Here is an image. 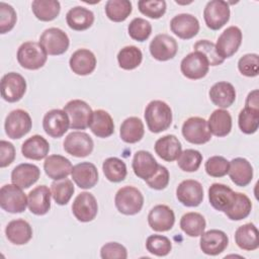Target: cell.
<instances>
[{
	"instance_id": "obj_9",
	"label": "cell",
	"mask_w": 259,
	"mask_h": 259,
	"mask_svg": "<svg viewBox=\"0 0 259 259\" xmlns=\"http://www.w3.org/2000/svg\"><path fill=\"white\" fill-rule=\"evenodd\" d=\"M31 125L32 121L29 113L23 109H15L6 116L4 127L8 138L17 140L28 134Z\"/></svg>"
},
{
	"instance_id": "obj_30",
	"label": "cell",
	"mask_w": 259,
	"mask_h": 259,
	"mask_svg": "<svg viewBox=\"0 0 259 259\" xmlns=\"http://www.w3.org/2000/svg\"><path fill=\"white\" fill-rule=\"evenodd\" d=\"M156 154L166 162L177 160L182 152V146L178 138L174 135H166L158 139L155 143Z\"/></svg>"
},
{
	"instance_id": "obj_39",
	"label": "cell",
	"mask_w": 259,
	"mask_h": 259,
	"mask_svg": "<svg viewBox=\"0 0 259 259\" xmlns=\"http://www.w3.org/2000/svg\"><path fill=\"white\" fill-rule=\"evenodd\" d=\"M205 226L203 215L194 211L184 213L180 220L181 230L189 237H199L204 232Z\"/></svg>"
},
{
	"instance_id": "obj_37",
	"label": "cell",
	"mask_w": 259,
	"mask_h": 259,
	"mask_svg": "<svg viewBox=\"0 0 259 259\" xmlns=\"http://www.w3.org/2000/svg\"><path fill=\"white\" fill-rule=\"evenodd\" d=\"M145 134L144 123L137 116H131L125 118L119 130L121 140L127 144H135L140 142Z\"/></svg>"
},
{
	"instance_id": "obj_43",
	"label": "cell",
	"mask_w": 259,
	"mask_h": 259,
	"mask_svg": "<svg viewBox=\"0 0 259 259\" xmlns=\"http://www.w3.org/2000/svg\"><path fill=\"white\" fill-rule=\"evenodd\" d=\"M74 191L75 187L73 182L67 178L54 180V182L51 184L52 196L55 202L59 205H66L73 196Z\"/></svg>"
},
{
	"instance_id": "obj_13",
	"label": "cell",
	"mask_w": 259,
	"mask_h": 259,
	"mask_svg": "<svg viewBox=\"0 0 259 259\" xmlns=\"http://www.w3.org/2000/svg\"><path fill=\"white\" fill-rule=\"evenodd\" d=\"M63 146L64 150L71 156L84 158L92 153L94 143L88 134L84 132H72L65 138Z\"/></svg>"
},
{
	"instance_id": "obj_54",
	"label": "cell",
	"mask_w": 259,
	"mask_h": 259,
	"mask_svg": "<svg viewBox=\"0 0 259 259\" xmlns=\"http://www.w3.org/2000/svg\"><path fill=\"white\" fill-rule=\"evenodd\" d=\"M100 257L102 259H126L127 251L121 244L109 242L101 247Z\"/></svg>"
},
{
	"instance_id": "obj_46",
	"label": "cell",
	"mask_w": 259,
	"mask_h": 259,
	"mask_svg": "<svg viewBox=\"0 0 259 259\" xmlns=\"http://www.w3.org/2000/svg\"><path fill=\"white\" fill-rule=\"evenodd\" d=\"M202 162V155L194 149H186L177 158L178 167L185 172H195Z\"/></svg>"
},
{
	"instance_id": "obj_27",
	"label": "cell",
	"mask_w": 259,
	"mask_h": 259,
	"mask_svg": "<svg viewBox=\"0 0 259 259\" xmlns=\"http://www.w3.org/2000/svg\"><path fill=\"white\" fill-rule=\"evenodd\" d=\"M72 168L71 161L62 155H51L44 162V170L53 180L67 178L71 174Z\"/></svg>"
},
{
	"instance_id": "obj_29",
	"label": "cell",
	"mask_w": 259,
	"mask_h": 259,
	"mask_svg": "<svg viewBox=\"0 0 259 259\" xmlns=\"http://www.w3.org/2000/svg\"><path fill=\"white\" fill-rule=\"evenodd\" d=\"M40 176L39 168L34 164L22 163L17 165L11 172V181L22 189L29 188Z\"/></svg>"
},
{
	"instance_id": "obj_11",
	"label": "cell",
	"mask_w": 259,
	"mask_h": 259,
	"mask_svg": "<svg viewBox=\"0 0 259 259\" xmlns=\"http://www.w3.org/2000/svg\"><path fill=\"white\" fill-rule=\"evenodd\" d=\"M242 31L238 26L232 25L226 28L219 36L215 50L222 59H228L234 56L242 44Z\"/></svg>"
},
{
	"instance_id": "obj_47",
	"label": "cell",
	"mask_w": 259,
	"mask_h": 259,
	"mask_svg": "<svg viewBox=\"0 0 259 259\" xmlns=\"http://www.w3.org/2000/svg\"><path fill=\"white\" fill-rule=\"evenodd\" d=\"M146 248L151 254L163 257L168 255L172 250V243L165 236L151 235L146 240Z\"/></svg>"
},
{
	"instance_id": "obj_8",
	"label": "cell",
	"mask_w": 259,
	"mask_h": 259,
	"mask_svg": "<svg viewBox=\"0 0 259 259\" xmlns=\"http://www.w3.org/2000/svg\"><path fill=\"white\" fill-rule=\"evenodd\" d=\"M229 3L223 0L208 1L203 10V18L208 28L218 30L222 28L230 19Z\"/></svg>"
},
{
	"instance_id": "obj_49",
	"label": "cell",
	"mask_w": 259,
	"mask_h": 259,
	"mask_svg": "<svg viewBox=\"0 0 259 259\" xmlns=\"http://www.w3.org/2000/svg\"><path fill=\"white\" fill-rule=\"evenodd\" d=\"M138 7L142 14L153 19H159L165 14L167 6L164 0H140Z\"/></svg>"
},
{
	"instance_id": "obj_35",
	"label": "cell",
	"mask_w": 259,
	"mask_h": 259,
	"mask_svg": "<svg viewBox=\"0 0 259 259\" xmlns=\"http://www.w3.org/2000/svg\"><path fill=\"white\" fill-rule=\"evenodd\" d=\"M208 130L215 137H226L232 130V116L229 111L219 108L213 110L207 120Z\"/></svg>"
},
{
	"instance_id": "obj_17",
	"label": "cell",
	"mask_w": 259,
	"mask_h": 259,
	"mask_svg": "<svg viewBox=\"0 0 259 259\" xmlns=\"http://www.w3.org/2000/svg\"><path fill=\"white\" fill-rule=\"evenodd\" d=\"M150 53L157 61H168L173 59L178 51V45L174 37L166 33L157 34L150 42Z\"/></svg>"
},
{
	"instance_id": "obj_15",
	"label": "cell",
	"mask_w": 259,
	"mask_h": 259,
	"mask_svg": "<svg viewBox=\"0 0 259 259\" xmlns=\"http://www.w3.org/2000/svg\"><path fill=\"white\" fill-rule=\"evenodd\" d=\"M176 197L185 206H198L203 200V187L197 180H183L176 188Z\"/></svg>"
},
{
	"instance_id": "obj_22",
	"label": "cell",
	"mask_w": 259,
	"mask_h": 259,
	"mask_svg": "<svg viewBox=\"0 0 259 259\" xmlns=\"http://www.w3.org/2000/svg\"><path fill=\"white\" fill-rule=\"evenodd\" d=\"M52 192L47 185H39L29 191L27 206L31 213L44 215L51 209Z\"/></svg>"
},
{
	"instance_id": "obj_44",
	"label": "cell",
	"mask_w": 259,
	"mask_h": 259,
	"mask_svg": "<svg viewBox=\"0 0 259 259\" xmlns=\"http://www.w3.org/2000/svg\"><path fill=\"white\" fill-rule=\"evenodd\" d=\"M143 60L142 51L136 46H126L117 54V62L123 70H134L138 68Z\"/></svg>"
},
{
	"instance_id": "obj_7",
	"label": "cell",
	"mask_w": 259,
	"mask_h": 259,
	"mask_svg": "<svg viewBox=\"0 0 259 259\" xmlns=\"http://www.w3.org/2000/svg\"><path fill=\"white\" fill-rule=\"evenodd\" d=\"M182 136L194 145H202L210 141L211 134L208 130L207 121L199 116H191L182 124Z\"/></svg>"
},
{
	"instance_id": "obj_18",
	"label": "cell",
	"mask_w": 259,
	"mask_h": 259,
	"mask_svg": "<svg viewBox=\"0 0 259 259\" xmlns=\"http://www.w3.org/2000/svg\"><path fill=\"white\" fill-rule=\"evenodd\" d=\"M229 245V238L227 234L221 230H209L200 235L199 247L201 251L210 256L221 254Z\"/></svg>"
},
{
	"instance_id": "obj_57",
	"label": "cell",
	"mask_w": 259,
	"mask_h": 259,
	"mask_svg": "<svg viewBox=\"0 0 259 259\" xmlns=\"http://www.w3.org/2000/svg\"><path fill=\"white\" fill-rule=\"evenodd\" d=\"M245 107H251V108H256L259 109V100H258V90L255 89L253 91H251L247 98H246V102H245Z\"/></svg>"
},
{
	"instance_id": "obj_20",
	"label": "cell",
	"mask_w": 259,
	"mask_h": 259,
	"mask_svg": "<svg viewBox=\"0 0 259 259\" xmlns=\"http://www.w3.org/2000/svg\"><path fill=\"white\" fill-rule=\"evenodd\" d=\"M174 223V211L165 204L155 205L148 214V224L156 232H167L173 228Z\"/></svg>"
},
{
	"instance_id": "obj_33",
	"label": "cell",
	"mask_w": 259,
	"mask_h": 259,
	"mask_svg": "<svg viewBox=\"0 0 259 259\" xmlns=\"http://www.w3.org/2000/svg\"><path fill=\"white\" fill-rule=\"evenodd\" d=\"M50 151L49 142L39 135H34L25 140L21 146L22 155L30 160H41Z\"/></svg>"
},
{
	"instance_id": "obj_19",
	"label": "cell",
	"mask_w": 259,
	"mask_h": 259,
	"mask_svg": "<svg viewBox=\"0 0 259 259\" xmlns=\"http://www.w3.org/2000/svg\"><path fill=\"white\" fill-rule=\"evenodd\" d=\"M171 31L182 39H190L199 31V22L195 16L189 13H180L170 21Z\"/></svg>"
},
{
	"instance_id": "obj_50",
	"label": "cell",
	"mask_w": 259,
	"mask_h": 259,
	"mask_svg": "<svg viewBox=\"0 0 259 259\" xmlns=\"http://www.w3.org/2000/svg\"><path fill=\"white\" fill-rule=\"evenodd\" d=\"M230 162L223 156H212L204 164V169L210 177H223L228 174Z\"/></svg>"
},
{
	"instance_id": "obj_38",
	"label": "cell",
	"mask_w": 259,
	"mask_h": 259,
	"mask_svg": "<svg viewBox=\"0 0 259 259\" xmlns=\"http://www.w3.org/2000/svg\"><path fill=\"white\" fill-rule=\"evenodd\" d=\"M34 16L40 21H52L60 14L61 5L57 0H34L31 3Z\"/></svg>"
},
{
	"instance_id": "obj_48",
	"label": "cell",
	"mask_w": 259,
	"mask_h": 259,
	"mask_svg": "<svg viewBox=\"0 0 259 259\" xmlns=\"http://www.w3.org/2000/svg\"><path fill=\"white\" fill-rule=\"evenodd\" d=\"M127 31L133 39L137 41H145L152 33V25L148 20L136 17L130 22Z\"/></svg>"
},
{
	"instance_id": "obj_42",
	"label": "cell",
	"mask_w": 259,
	"mask_h": 259,
	"mask_svg": "<svg viewBox=\"0 0 259 259\" xmlns=\"http://www.w3.org/2000/svg\"><path fill=\"white\" fill-rule=\"evenodd\" d=\"M133 5L128 0H108L105 4V14L114 22L124 21L132 13Z\"/></svg>"
},
{
	"instance_id": "obj_10",
	"label": "cell",
	"mask_w": 259,
	"mask_h": 259,
	"mask_svg": "<svg viewBox=\"0 0 259 259\" xmlns=\"http://www.w3.org/2000/svg\"><path fill=\"white\" fill-rule=\"evenodd\" d=\"M209 64L207 59L199 52L193 51L184 57L180 64V70L184 77L191 80H198L206 76Z\"/></svg>"
},
{
	"instance_id": "obj_45",
	"label": "cell",
	"mask_w": 259,
	"mask_h": 259,
	"mask_svg": "<svg viewBox=\"0 0 259 259\" xmlns=\"http://www.w3.org/2000/svg\"><path fill=\"white\" fill-rule=\"evenodd\" d=\"M238 124L242 133L252 135L257 132L259 125V109L245 107L239 113Z\"/></svg>"
},
{
	"instance_id": "obj_14",
	"label": "cell",
	"mask_w": 259,
	"mask_h": 259,
	"mask_svg": "<svg viewBox=\"0 0 259 259\" xmlns=\"http://www.w3.org/2000/svg\"><path fill=\"white\" fill-rule=\"evenodd\" d=\"M74 217L82 223H88L95 219L98 212V204L95 196L90 192L79 193L72 204Z\"/></svg>"
},
{
	"instance_id": "obj_1",
	"label": "cell",
	"mask_w": 259,
	"mask_h": 259,
	"mask_svg": "<svg viewBox=\"0 0 259 259\" xmlns=\"http://www.w3.org/2000/svg\"><path fill=\"white\" fill-rule=\"evenodd\" d=\"M144 115L148 128L154 134L166 131L172 123L171 107L162 100L149 102Z\"/></svg>"
},
{
	"instance_id": "obj_21",
	"label": "cell",
	"mask_w": 259,
	"mask_h": 259,
	"mask_svg": "<svg viewBox=\"0 0 259 259\" xmlns=\"http://www.w3.org/2000/svg\"><path fill=\"white\" fill-rule=\"evenodd\" d=\"M71 176L76 185L82 189H90L98 182L97 168L90 162H81L73 166Z\"/></svg>"
},
{
	"instance_id": "obj_2",
	"label": "cell",
	"mask_w": 259,
	"mask_h": 259,
	"mask_svg": "<svg viewBox=\"0 0 259 259\" xmlns=\"http://www.w3.org/2000/svg\"><path fill=\"white\" fill-rule=\"evenodd\" d=\"M114 203L120 213L134 215L141 211L144 205V196L137 187L123 186L117 190Z\"/></svg>"
},
{
	"instance_id": "obj_52",
	"label": "cell",
	"mask_w": 259,
	"mask_h": 259,
	"mask_svg": "<svg viewBox=\"0 0 259 259\" xmlns=\"http://www.w3.org/2000/svg\"><path fill=\"white\" fill-rule=\"evenodd\" d=\"M238 69L246 77H256L259 74V56L257 54H246L239 59Z\"/></svg>"
},
{
	"instance_id": "obj_31",
	"label": "cell",
	"mask_w": 259,
	"mask_h": 259,
	"mask_svg": "<svg viewBox=\"0 0 259 259\" xmlns=\"http://www.w3.org/2000/svg\"><path fill=\"white\" fill-rule=\"evenodd\" d=\"M5 235L10 243L14 245H24L32 238V229L24 220H13L6 226Z\"/></svg>"
},
{
	"instance_id": "obj_24",
	"label": "cell",
	"mask_w": 259,
	"mask_h": 259,
	"mask_svg": "<svg viewBox=\"0 0 259 259\" xmlns=\"http://www.w3.org/2000/svg\"><path fill=\"white\" fill-rule=\"evenodd\" d=\"M208 199L214 209L225 212L235 199V191L225 184L212 183L208 188Z\"/></svg>"
},
{
	"instance_id": "obj_25",
	"label": "cell",
	"mask_w": 259,
	"mask_h": 259,
	"mask_svg": "<svg viewBox=\"0 0 259 259\" xmlns=\"http://www.w3.org/2000/svg\"><path fill=\"white\" fill-rule=\"evenodd\" d=\"M159 164L157 163L154 156L145 150L136 152L134 155L132 167L136 176L143 180L151 178L158 170Z\"/></svg>"
},
{
	"instance_id": "obj_40",
	"label": "cell",
	"mask_w": 259,
	"mask_h": 259,
	"mask_svg": "<svg viewBox=\"0 0 259 259\" xmlns=\"http://www.w3.org/2000/svg\"><path fill=\"white\" fill-rule=\"evenodd\" d=\"M252 209V202L250 198L241 192H235V199L225 214L231 221H241L246 219Z\"/></svg>"
},
{
	"instance_id": "obj_28",
	"label": "cell",
	"mask_w": 259,
	"mask_h": 259,
	"mask_svg": "<svg viewBox=\"0 0 259 259\" xmlns=\"http://www.w3.org/2000/svg\"><path fill=\"white\" fill-rule=\"evenodd\" d=\"M210 101L218 107L225 109L230 107L236 100V90L234 86L226 81L214 83L209 89Z\"/></svg>"
},
{
	"instance_id": "obj_3",
	"label": "cell",
	"mask_w": 259,
	"mask_h": 259,
	"mask_svg": "<svg viewBox=\"0 0 259 259\" xmlns=\"http://www.w3.org/2000/svg\"><path fill=\"white\" fill-rule=\"evenodd\" d=\"M17 61L19 65L27 70H37L45 66L48 54L36 41H25L17 51Z\"/></svg>"
},
{
	"instance_id": "obj_4",
	"label": "cell",
	"mask_w": 259,
	"mask_h": 259,
	"mask_svg": "<svg viewBox=\"0 0 259 259\" xmlns=\"http://www.w3.org/2000/svg\"><path fill=\"white\" fill-rule=\"evenodd\" d=\"M0 205L7 212L20 213L26 208L27 197L19 186L5 184L0 189Z\"/></svg>"
},
{
	"instance_id": "obj_32",
	"label": "cell",
	"mask_w": 259,
	"mask_h": 259,
	"mask_svg": "<svg viewBox=\"0 0 259 259\" xmlns=\"http://www.w3.org/2000/svg\"><path fill=\"white\" fill-rule=\"evenodd\" d=\"M68 26L77 31L88 29L94 22V13L82 6L71 8L66 14Z\"/></svg>"
},
{
	"instance_id": "obj_6",
	"label": "cell",
	"mask_w": 259,
	"mask_h": 259,
	"mask_svg": "<svg viewBox=\"0 0 259 259\" xmlns=\"http://www.w3.org/2000/svg\"><path fill=\"white\" fill-rule=\"evenodd\" d=\"M39 44L51 56H59L67 52L70 39L68 34L58 27L46 29L39 36Z\"/></svg>"
},
{
	"instance_id": "obj_16",
	"label": "cell",
	"mask_w": 259,
	"mask_h": 259,
	"mask_svg": "<svg viewBox=\"0 0 259 259\" xmlns=\"http://www.w3.org/2000/svg\"><path fill=\"white\" fill-rule=\"evenodd\" d=\"M42 127L47 135L52 138H61L70 127L68 114L62 109L49 110L42 118Z\"/></svg>"
},
{
	"instance_id": "obj_36",
	"label": "cell",
	"mask_w": 259,
	"mask_h": 259,
	"mask_svg": "<svg viewBox=\"0 0 259 259\" xmlns=\"http://www.w3.org/2000/svg\"><path fill=\"white\" fill-rule=\"evenodd\" d=\"M89 127L98 138H108L114 133L113 119L111 115L103 109L93 111Z\"/></svg>"
},
{
	"instance_id": "obj_34",
	"label": "cell",
	"mask_w": 259,
	"mask_h": 259,
	"mask_svg": "<svg viewBox=\"0 0 259 259\" xmlns=\"http://www.w3.org/2000/svg\"><path fill=\"white\" fill-rule=\"evenodd\" d=\"M235 242L237 246L245 251H253L259 247L258 230L252 223L240 226L235 232Z\"/></svg>"
},
{
	"instance_id": "obj_56",
	"label": "cell",
	"mask_w": 259,
	"mask_h": 259,
	"mask_svg": "<svg viewBox=\"0 0 259 259\" xmlns=\"http://www.w3.org/2000/svg\"><path fill=\"white\" fill-rule=\"evenodd\" d=\"M15 159L14 146L4 140L0 142V167L4 168L9 166Z\"/></svg>"
},
{
	"instance_id": "obj_23",
	"label": "cell",
	"mask_w": 259,
	"mask_h": 259,
	"mask_svg": "<svg viewBox=\"0 0 259 259\" xmlns=\"http://www.w3.org/2000/svg\"><path fill=\"white\" fill-rule=\"evenodd\" d=\"M69 65L73 73L76 75L86 76L95 70L96 57L87 49H79L72 54Z\"/></svg>"
},
{
	"instance_id": "obj_55",
	"label": "cell",
	"mask_w": 259,
	"mask_h": 259,
	"mask_svg": "<svg viewBox=\"0 0 259 259\" xmlns=\"http://www.w3.org/2000/svg\"><path fill=\"white\" fill-rule=\"evenodd\" d=\"M169 180H170V175H169L168 169L163 165H159L156 173L151 178L145 181L149 187L156 190H162L168 186Z\"/></svg>"
},
{
	"instance_id": "obj_53",
	"label": "cell",
	"mask_w": 259,
	"mask_h": 259,
	"mask_svg": "<svg viewBox=\"0 0 259 259\" xmlns=\"http://www.w3.org/2000/svg\"><path fill=\"white\" fill-rule=\"evenodd\" d=\"M16 20L17 15L14 8L5 2H0V33L4 34L10 31Z\"/></svg>"
},
{
	"instance_id": "obj_41",
	"label": "cell",
	"mask_w": 259,
	"mask_h": 259,
	"mask_svg": "<svg viewBox=\"0 0 259 259\" xmlns=\"http://www.w3.org/2000/svg\"><path fill=\"white\" fill-rule=\"evenodd\" d=\"M102 170L105 178L110 182H120L126 177L127 170L125 163L116 157H109L104 160Z\"/></svg>"
},
{
	"instance_id": "obj_51",
	"label": "cell",
	"mask_w": 259,
	"mask_h": 259,
	"mask_svg": "<svg viewBox=\"0 0 259 259\" xmlns=\"http://www.w3.org/2000/svg\"><path fill=\"white\" fill-rule=\"evenodd\" d=\"M194 51L201 53L208 61L209 66H219L224 63V59H222L215 50V45L208 39H200L196 41L193 46Z\"/></svg>"
},
{
	"instance_id": "obj_26",
	"label": "cell",
	"mask_w": 259,
	"mask_h": 259,
	"mask_svg": "<svg viewBox=\"0 0 259 259\" xmlns=\"http://www.w3.org/2000/svg\"><path fill=\"white\" fill-rule=\"evenodd\" d=\"M228 174L237 186L245 187L253 179V167L245 158H235L230 162Z\"/></svg>"
},
{
	"instance_id": "obj_5",
	"label": "cell",
	"mask_w": 259,
	"mask_h": 259,
	"mask_svg": "<svg viewBox=\"0 0 259 259\" xmlns=\"http://www.w3.org/2000/svg\"><path fill=\"white\" fill-rule=\"evenodd\" d=\"M63 110L69 116L72 130H86L90 125L93 111L87 102L73 99L67 102Z\"/></svg>"
},
{
	"instance_id": "obj_12",
	"label": "cell",
	"mask_w": 259,
	"mask_h": 259,
	"mask_svg": "<svg viewBox=\"0 0 259 259\" xmlns=\"http://www.w3.org/2000/svg\"><path fill=\"white\" fill-rule=\"evenodd\" d=\"M26 91V81L23 76L15 72L5 74L1 79V96L7 102L20 100Z\"/></svg>"
}]
</instances>
